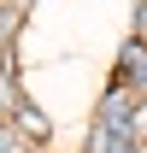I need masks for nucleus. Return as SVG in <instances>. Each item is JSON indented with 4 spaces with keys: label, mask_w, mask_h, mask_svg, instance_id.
Returning a JSON list of instances; mask_svg holds the SVG:
<instances>
[{
    "label": "nucleus",
    "mask_w": 147,
    "mask_h": 153,
    "mask_svg": "<svg viewBox=\"0 0 147 153\" xmlns=\"http://www.w3.org/2000/svg\"><path fill=\"white\" fill-rule=\"evenodd\" d=\"M18 130L30 135V141H47V135H53V124H47V112H41V106H30V100H18Z\"/></svg>",
    "instance_id": "f03ea898"
},
{
    "label": "nucleus",
    "mask_w": 147,
    "mask_h": 153,
    "mask_svg": "<svg viewBox=\"0 0 147 153\" xmlns=\"http://www.w3.org/2000/svg\"><path fill=\"white\" fill-rule=\"evenodd\" d=\"M135 24H141V30H147V0H141V6H135Z\"/></svg>",
    "instance_id": "39448f33"
},
{
    "label": "nucleus",
    "mask_w": 147,
    "mask_h": 153,
    "mask_svg": "<svg viewBox=\"0 0 147 153\" xmlns=\"http://www.w3.org/2000/svg\"><path fill=\"white\" fill-rule=\"evenodd\" d=\"M135 141H141V135L129 130V124H100L94 141H88V153H135Z\"/></svg>",
    "instance_id": "f257e3e1"
},
{
    "label": "nucleus",
    "mask_w": 147,
    "mask_h": 153,
    "mask_svg": "<svg viewBox=\"0 0 147 153\" xmlns=\"http://www.w3.org/2000/svg\"><path fill=\"white\" fill-rule=\"evenodd\" d=\"M12 112H18V94H12V76L0 71V118H12Z\"/></svg>",
    "instance_id": "7ed1b4c3"
},
{
    "label": "nucleus",
    "mask_w": 147,
    "mask_h": 153,
    "mask_svg": "<svg viewBox=\"0 0 147 153\" xmlns=\"http://www.w3.org/2000/svg\"><path fill=\"white\" fill-rule=\"evenodd\" d=\"M0 153H24V147H18V135L6 130V124H0Z\"/></svg>",
    "instance_id": "20e7f679"
}]
</instances>
